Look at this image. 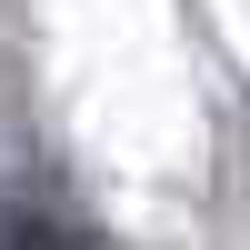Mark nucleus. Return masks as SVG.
Segmentation results:
<instances>
[{
    "label": "nucleus",
    "mask_w": 250,
    "mask_h": 250,
    "mask_svg": "<svg viewBox=\"0 0 250 250\" xmlns=\"http://www.w3.org/2000/svg\"><path fill=\"white\" fill-rule=\"evenodd\" d=\"M0 250H80V230H60V220L20 210V200H0Z\"/></svg>",
    "instance_id": "f257e3e1"
}]
</instances>
